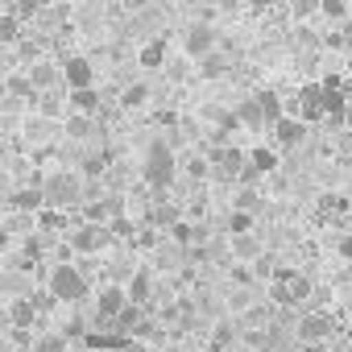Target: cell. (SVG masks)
<instances>
[{"label": "cell", "instance_id": "cell-1", "mask_svg": "<svg viewBox=\"0 0 352 352\" xmlns=\"http://www.w3.org/2000/svg\"><path fill=\"white\" fill-rule=\"evenodd\" d=\"M46 290H50L58 302L75 307V302H83V298H87L91 282L79 274V265H71V261H54V265H50V274H46Z\"/></svg>", "mask_w": 352, "mask_h": 352}, {"label": "cell", "instance_id": "cell-2", "mask_svg": "<svg viewBox=\"0 0 352 352\" xmlns=\"http://www.w3.org/2000/svg\"><path fill=\"white\" fill-rule=\"evenodd\" d=\"M141 179L153 187V191H166L174 183V149L166 141H153L149 153H145V166H141Z\"/></svg>", "mask_w": 352, "mask_h": 352}, {"label": "cell", "instance_id": "cell-3", "mask_svg": "<svg viewBox=\"0 0 352 352\" xmlns=\"http://www.w3.org/2000/svg\"><path fill=\"white\" fill-rule=\"evenodd\" d=\"M42 199L50 204V208H75V204H83V179L79 174H50V179L42 183Z\"/></svg>", "mask_w": 352, "mask_h": 352}, {"label": "cell", "instance_id": "cell-4", "mask_svg": "<svg viewBox=\"0 0 352 352\" xmlns=\"http://www.w3.org/2000/svg\"><path fill=\"white\" fill-rule=\"evenodd\" d=\"M112 241V232H108V224H96V220H83L71 236H67V245L75 249V253H83V257H91V253H100L104 245Z\"/></svg>", "mask_w": 352, "mask_h": 352}, {"label": "cell", "instance_id": "cell-5", "mask_svg": "<svg viewBox=\"0 0 352 352\" xmlns=\"http://www.w3.org/2000/svg\"><path fill=\"white\" fill-rule=\"evenodd\" d=\"M294 331H298L302 344H323V340H331L336 323H331V315H323V311H307V315H298Z\"/></svg>", "mask_w": 352, "mask_h": 352}, {"label": "cell", "instance_id": "cell-6", "mask_svg": "<svg viewBox=\"0 0 352 352\" xmlns=\"http://www.w3.org/2000/svg\"><path fill=\"white\" fill-rule=\"evenodd\" d=\"M124 302H129V290L120 286V282H108V286H100L96 290V319H116L120 311H124Z\"/></svg>", "mask_w": 352, "mask_h": 352}, {"label": "cell", "instance_id": "cell-7", "mask_svg": "<svg viewBox=\"0 0 352 352\" xmlns=\"http://www.w3.org/2000/svg\"><path fill=\"white\" fill-rule=\"evenodd\" d=\"M274 278H278L282 290H286V307H298V302H307V298L315 294V282H311L307 274H298V270H278Z\"/></svg>", "mask_w": 352, "mask_h": 352}, {"label": "cell", "instance_id": "cell-8", "mask_svg": "<svg viewBox=\"0 0 352 352\" xmlns=\"http://www.w3.org/2000/svg\"><path fill=\"white\" fill-rule=\"evenodd\" d=\"M270 129H274V141H278V149H294V145H302V137H307V124H302V116H278Z\"/></svg>", "mask_w": 352, "mask_h": 352}, {"label": "cell", "instance_id": "cell-9", "mask_svg": "<svg viewBox=\"0 0 352 352\" xmlns=\"http://www.w3.org/2000/svg\"><path fill=\"white\" fill-rule=\"evenodd\" d=\"M38 302H34V294H13L9 298V323L13 327H34L38 323Z\"/></svg>", "mask_w": 352, "mask_h": 352}, {"label": "cell", "instance_id": "cell-10", "mask_svg": "<svg viewBox=\"0 0 352 352\" xmlns=\"http://www.w3.org/2000/svg\"><path fill=\"white\" fill-rule=\"evenodd\" d=\"M124 290H129V302H149L153 298V270H145V265H137L133 274H129V282H124Z\"/></svg>", "mask_w": 352, "mask_h": 352}, {"label": "cell", "instance_id": "cell-11", "mask_svg": "<svg viewBox=\"0 0 352 352\" xmlns=\"http://www.w3.org/2000/svg\"><path fill=\"white\" fill-rule=\"evenodd\" d=\"M63 83L75 91V87H91L96 83V71H91V63L87 58H67L63 63Z\"/></svg>", "mask_w": 352, "mask_h": 352}, {"label": "cell", "instance_id": "cell-12", "mask_svg": "<svg viewBox=\"0 0 352 352\" xmlns=\"http://www.w3.org/2000/svg\"><path fill=\"white\" fill-rule=\"evenodd\" d=\"M298 112H302V120L323 116V87H302L298 91Z\"/></svg>", "mask_w": 352, "mask_h": 352}, {"label": "cell", "instance_id": "cell-13", "mask_svg": "<svg viewBox=\"0 0 352 352\" xmlns=\"http://www.w3.org/2000/svg\"><path fill=\"white\" fill-rule=\"evenodd\" d=\"M236 340H241V323H236V319H224V323H216V336H212V352H228Z\"/></svg>", "mask_w": 352, "mask_h": 352}, {"label": "cell", "instance_id": "cell-14", "mask_svg": "<svg viewBox=\"0 0 352 352\" xmlns=\"http://www.w3.org/2000/svg\"><path fill=\"white\" fill-rule=\"evenodd\" d=\"M67 348H71V340L63 331H42L30 340V352H67Z\"/></svg>", "mask_w": 352, "mask_h": 352}, {"label": "cell", "instance_id": "cell-15", "mask_svg": "<svg viewBox=\"0 0 352 352\" xmlns=\"http://www.w3.org/2000/svg\"><path fill=\"white\" fill-rule=\"evenodd\" d=\"M232 253L245 257V261H257V257H261V241H257L253 232H236V236H232Z\"/></svg>", "mask_w": 352, "mask_h": 352}, {"label": "cell", "instance_id": "cell-16", "mask_svg": "<svg viewBox=\"0 0 352 352\" xmlns=\"http://www.w3.org/2000/svg\"><path fill=\"white\" fill-rule=\"evenodd\" d=\"M216 162H220V174H224V179H236L241 166H245V153H241V149H220Z\"/></svg>", "mask_w": 352, "mask_h": 352}, {"label": "cell", "instance_id": "cell-17", "mask_svg": "<svg viewBox=\"0 0 352 352\" xmlns=\"http://www.w3.org/2000/svg\"><path fill=\"white\" fill-rule=\"evenodd\" d=\"M71 104H75L79 112H96V108H100V91H96V87H75V91H71Z\"/></svg>", "mask_w": 352, "mask_h": 352}, {"label": "cell", "instance_id": "cell-18", "mask_svg": "<svg viewBox=\"0 0 352 352\" xmlns=\"http://www.w3.org/2000/svg\"><path fill=\"white\" fill-rule=\"evenodd\" d=\"M236 120H245V124H253V129H265V116H261L257 96H253V100H245V104L236 108Z\"/></svg>", "mask_w": 352, "mask_h": 352}, {"label": "cell", "instance_id": "cell-19", "mask_svg": "<svg viewBox=\"0 0 352 352\" xmlns=\"http://www.w3.org/2000/svg\"><path fill=\"white\" fill-rule=\"evenodd\" d=\"M170 236H174V245H183V249H187V245H195L204 232L191 228V224H183V220H174V224H170Z\"/></svg>", "mask_w": 352, "mask_h": 352}, {"label": "cell", "instance_id": "cell-20", "mask_svg": "<svg viewBox=\"0 0 352 352\" xmlns=\"http://www.w3.org/2000/svg\"><path fill=\"white\" fill-rule=\"evenodd\" d=\"M257 104H261V116H265V124H274L278 116H286V112H282V100H278L274 91H261V96H257Z\"/></svg>", "mask_w": 352, "mask_h": 352}, {"label": "cell", "instance_id": "cell-21", "mask_svg": "<svg viewBox=\"0 0 352 352\" xmlns=\"http://www.w3.org/2000/svg\"><path fill=\"white\" fill-rule=\"evenodd\" d=\"M228 232H232V236H236V232H253V212L232 208V212H228Z\"/></svg>", "mask_w": 352, "mask_h": 352}, {"label": "cell", "instance_id": "cell-22", "mask_svg": "<svg viewBox=\"0 0 352 352\" xmlns=\"http://www.w3.org/2000/svg\"><path fill=\"white\" fill-rule=\"evenodd\" d=\"M42 204H46V199H42V187H38V191H17V195H13V208H21V212H38Z\"/></svg>", "mask_w": 352, "mask_h": 352}, {"label": "cell", "instance_id": "cell-23", "mask_svg": "<svg viewBox=\"0 0 352 352\" xmlns=\"http://www.w3.org/2000/svg\"><path fill=\"white\" fill-rule=\"evenodd\" d=\"M187 50H191V54H208V50H212V30H191Z\"/></svg>", "mask_w": 352, "mask_h": 352}, {"label": "cell", "instance_id": "cell-24", "mask_svg": "<svg viewBox=\"0 0 352 352\" xmlns=\"http://www.w3.org/2000/svg\"><path fill=\"white\" fill-rule=\"evenodd\" d=\"M162 63H166V46H162V42H149V46L141 50V67L153 71V67H162Z\"/></svg>", "mask_w": 352, "mask_h": 352}, {"label": "cell", "instance_id": "cell-25", "mask_svg": "<svg viewBox=\"0 0 352 352\" xmlns=\"http://www.w3.org/2000/svg\"><path fill=\"white\" fill-rule=\"evenodd\" d=\"M54 79H63V71H54V67H34V75H30L34 87H50Z\"/></svg>", "mask_w": 352, "mask_h": 352}, {"label": "cell", "instance_id": "cell-26", "mask_svg": "<svg viewBox=\"0 0 352 352\" xmlns=\"http://www.w3.org/2000/svg\"><path fill=\"white\" fill-rule=\"evenodd\" d=\"M249 162H253L261 174H270V170L278 166V153H274V149H253V157H249Z\"/></svg>", "mask_w": 352, "mask_h": 352}, {"label": "cell", "instance_id": "cell-27", "mask_svg": "<svg viewBox=\"0 0 352 352\" xmlns=\"http://www.w3.org/2000/svg\"><path fill=\"white\" fill-rule=\"evenodd\" d=\"M253 307V290L245 286V290H232V298H228V311L232 315H241V311H249Z\"/></svg>", "mask_w": 352, "mask_h": 352}, {"label": "cell", "instance_id": "cell-28", "mask_svg": "<svg viewBox=\"0 0 352 352\" xmlns=\"http://www.w3.org/2000/svg\"><path fill=\"white\" fill-rule=\"evenodd\" d=\"M108 232H112V236H120V241H129V236H133L129 216H124V212H120V216H112V220H108Z\"/></svg>", "mask_w": 352, "mask_h": 352}, {"label": "cell", "instance_id": "cell-29", "mask_svg": "<svg viewBox=\"0 0 352 352\" xmlns=\"http://www.w3.org/2000/svg\"><path fill=\"white\" fill-rule=\"evenodd\" d=\"M67 133H71V137H91V120H87V112H83V116H71V120H67Z\"/></svg>", "mask_w": 352, "mask_h": 352}, {"label": "cell", "instance_id": "cell-30", "mask_svg": "<svg viewBox=\"0 0 352 352\" xmlns=\"http://www.w3.org/2000/svg\"><path fill=\"white\" fill-rule=\"evenodd\" d=\"M236 208H245V212H261V195H257L253 187H245V191L236 195Z\"/></svg>", "mask_w": 352, "mask_h": 352}, {"label": "cell", "instance_id": "cell-31", "mask_svg": "<svg viewBox=\"0 0 352 352\" xmlns=\"http://www.w3.org/2000/svg\"><path fill=\"white\" fill-rule=\"evenodd\" d=\"M319 9L331 17V21H340V17H348V5H344V0H319Z\"/></svg>", "mask_w": 352, "mask_h": 352}, {"label": "cell", "instance_id": "cell-32", "mask_svg": "<svg viewBox=\"0 0 352 352\" xmlns=\"http://www.w3.org/2000/svg\"><path fill=\"white\" fill-rule=\"evenodd\" d=\"M120 352H149V340H141V336H124Z\"/></svg>", "mask_w": 352, "mask_h": 352}, {"label": "cell", "instance_id": "cell-33", "mask_svg": "<svg viewBox=\"0 0 352 352\" xmlns=\"http://www.w3.org/2000/svg\"><path fill=\"white\" fill-rule=\"evenodd\" d=\"M17 38V21L13 17H0V42H13Z\"/></svg>", "mask_w": 352, "mask_h": 352}, {"label": "cell", "instance_id": "cell-34", "mask_svg": "<svg viewBox=\"0 0 352 352\" xmlns=\"http://www.w3.org/2000/svg\"><path fill=\"white\" fill-rule=\"evenodd\" d=\"M124 104H129V108H133V104H145V87H129V91H124Z\"/></svg>", "mask_w": 352, "mask_h": 352}, {"label": "cell", "instance_id": "cell-35", "mask_svg": "<svg viewBox=\"0 0 352 352\" xmlns=\"http://www.w3.org/2000/svg\"><path fill=\"white\" fill-rule=\"evenodd\" d=\"M319 0H294V13H315Z\"/></svg>", "mask_w": 352, "mask_h": 352}, {"label": "cell", "instance_id": "cell-36", "mask_svg": "<svg viewBox=\"0 0 352 352\" xmlns=\"http://www.w3.org/2000/svg\"><path fill=\"white\" fill-rule=\"evenodd\" d=\"M340 257H344V261H352V232L340 241Z\"/></svg>", "mask_w": 352, "mask_h": 352}, {"label": "cell", "instance_id": "cell-37", "mask_svg": "<svg viewBox=\"0 0 352 352\" xmlns=\"http://www.w3.org/2000/svg\"><path fill=\"white\" fill-rule=\"evenodd\" d=\"M220 5H224V9H236V5H241V0H220Z\"/></svg>", "mask_w": 352, "mask_h": 352}, {"label": "cell", "instance_id": "cell-38", "mask_svg": "<svg viewBox=\"0 0 352 352\" xmlns=\"http://www.w3.org/2000/svg\"><path fill=\"white\" fill-rule=\"evenodd\" d=\"M124 5H129V9H141V5H145V0H124Z\"/></svg>", "mask_w": 352, "mask_h": 352}, {"label": "cell", "instance_id": "cell-39", "mask_svg": "<svg viewBox=\"0 0 352 352\" xmlns=\"http://www.w3.org/2000/svg\"><path fill=\"white\" fill-rule=\"evenodd\" d=\"M5 91H9V87H5V75H0V100H5Z\"/></svg>", "mask_w": 352, "mask_h": 352}, {"label": "cell", "instance_id": "cell-40", "mask_svg": "<svg viewBox=\"0 0 352 352\" xmlns=\"http://www.w3.org/2000/svg\"><path fill=\"white\" fill-rule=\"evenodd\" d=\"M5 245H9V236H5V232H0V253H5Z\"/></svg>", "mask_w": 352, "mask_h": 352}, {"label": "cell", "instance_id": "cell-41", "mask_svg": "<svg viewBox=\"0 0 352 352\" xmlns=\"http://www.w3.org/2000/svg\"><path fill=\"white\" fill-rule=\"evenodd\" d=\"M307 352H327V348H307Z\"/></svg>", "mask_w": 352, "mask_h": 352}, {"label": "cell", "instance_id": "cell-42", "mask_svg": "<svg viewBox=\"0 0 352 352\" xmlns=\"http://www.w3.org/2000/svg\"><path fill=\"white\" fill-rule=\"evenodd\" d=\"M0 9H5V0H0Z\"/></svg>", "mask_w": 352, "mask_h": 352}]
</instances>
